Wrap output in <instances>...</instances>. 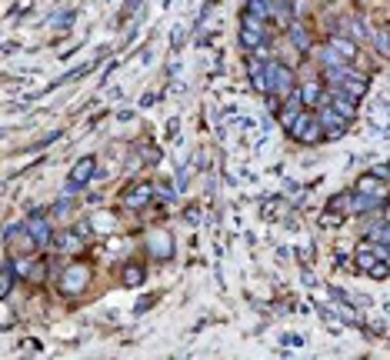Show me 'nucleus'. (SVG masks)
<instances>
[{
	"mask_svg": "<svg viewBox=\"0 0 390 360\" xmlns=\"http://www.w3.org/2000/svg\"><path fill=\"white\" fill-rule=\"evenodd\" d=\"M293 137V141H300V143H320V141H327V131H324V124L317 120V114L310 107L303 110L300 117L293 120V127L287 131Z\"/></svg>",
	"mask_w": 390,
	"mask_h": 360,
	"instance_id": "obj_1",
	"label": "nucleus"
},
{
	"mask_svg": "<svg viewBox=\"0 0 390 360\" xmlns=\"http://www.w3.org/2000/svg\"><path fill=\"white\" fill-rule=\"evenodd\" d=\"M264 40H267V21L247 11L240 17V44L247 50H257V47H264Z\"/></svg>",
	"mask_w": 390,
	"mask_h": 360,
	"instance_id": "obj_2",
	"label": "nucleus"
},
{
	"mask_svg": "<svg viewBox=\"0 0 390 360\" xmlns=\"http://www.w3.org/2000/svg\"><path fill=\"white\" fill-rule=\"evenodd\" d=\"M267 77H271V94H291L297 90L293 84V70L281 60H267Z\"/></svg>",
	"mask_w": 390,
	"mask_h": 360,
	"instance_id": "obj_3",
	"label": "nucleus"
},
{
	"mask_svg": "<svg viewBox=\"0 0 390 360\" xmlns=\"http://www.w3.org/2000/svg\"><path fill=\"white\" fill-rule=\"evenodd\" d=\"M87 280H90V267H87V263H70L64 271V277H60V290L74 297L87 287Z\"/></svg>",
	"mask_w": 390,
	"mask_h": 360,
	"instance_id": "obj_4",
	"label": "nucleus"
},
{
	"mask_svg": "<svg viewBox=\"0 0 390 360\" xmlns=\"http://www.w3.org/2000/svg\"><path fill=\"white\" fill-rule=\"evenodd\" d=\"M4 240H7V244L13 240V244H17V251H23V253H31V251H37V247H40L27 224H11V227H7V234H4Z\"/></svg>",
	"mask_w": 390,
	"mask_h": 360,
	"instance_id": "obj_5",
	"label": "nucleus"
},
{
	"mask_svg": "<svg viewBox=\"0 0 390 360\" xmlns=\"http://www.w3.org/2000/svg\"><path fill=\"white\" fill-rule=\"evenodd\" d=\"M27 227H31V234L37 237V244H40L43 251H50V244H54V230H50V220L43 217V210H33V217L27 220Z\"/></svg>",
	"mask_w": 390,
	"mask_h": 360,
	"instance_id": "obj_6",
	"label": "nucleus"
},
{
	"mask_svg": "<svg viewBox=\"0 0 390 360\" xmlns=\"http://www.w3.org/2000/svg\"><path fill=\"white\" fill-rule=\"evenodd\" d=\"M317 120L324 124L327 137H340V133L347 131V124H350V120H347V117H340V114H337V110L330 107V104H324V107L317 110Z\"/></svg>",
	"mask_w": 390,
	"mask_h": 360,
	"instance_id": "obj_7",
	"label": "nucleus"
},
{
	"mask_svg": "<svg viewBox=\"0 0 390 360\" xmlns=\"http://www.w3.org/2000/svg\"><path fill=\"white\" fill-rule=\"evenodd\" d=\"M303 110H307V107H303V100H300V90H291V94H287V104L281 107V127H283V131H291L293 120L300 117Z\"/></svg>",
	"mask_w": 390,
	"mask_h": 360,
	"instance_id": "obj_8",
	"label": "nucleus"
},
{
	"mask_svg": "<svg viewBox=\"0 0 390 360\" xmlns=\"http://www.w3.org/2000/svg\"><path fill=\"white\" fill-rule=\"evenodd\" d=\"M384 204H387V197L357 190V194H354V204H350V214H370V210H380Z\"/></svg>",
	"mask_w": 390,
	"mask_h": 360,
	"instance_id": "obj_9",
	"label": "nucleus"
},
{
	"mask_svg": "<svg viewBox=\"0 0 390 360\" xmlns=\"http://www.w3.org/2000/svg\"><path fill=\"white\" fill-rule=\"evenodd\" d=\"M90 177H97V160H94V157H84V160H77L74 170H70V180H77V184L84 187Z\"/></svg>",
	"mask_w": 390,
	"mask_h": 360,
	"instance_id": "obj_10",
	"label": "nucleus"
},
{
	"mask_svg": "<svg viewBox=\"0 0 390 360\" xmlns=\"http://www.w3.org/2000/svg\"><path fill=\"white\" fill-rule=\"evenodd\" d=\"M300 100L303 107H317V104H324V87L317 84V80H307V84H300Z\"/></svg>",
	"mask_w": 390,
	"mask_h": 360,
	"instance_id": "obj_11",
	"label": "nucleus"
},
{
	"mask_svg": "<svg viewBox=\"0 0 390 360\" xmlns=\"http://www.w3.org/2000/svg\"><path fill=\"white\" fill-rule=\"evenodd\" d=\"M151 197H153V187H151V184H143V187H137L134 194L124 197V204H127L130 210H141V207H147V204H151Z\"/></svg>",
	"mask_w": 390,
	"mask_h": 360,
	"instance_id": "obj_12",
	"label": "nucleus"
},
{
	"mask_svg": "<svg viewBox=\"0 0 390 360\" xmlns=\"http://www.w3.org/2000/svg\"><path fill=\"white\" fill-rule=\"evenodd\" d=\"M344 31H350V37H357V40H374V31H370L367 23L360 21V17H344V23H340Z\"/></svg>",
	"mask_w": 390,
	"mask_h": 360,
	"instance_id": "obj_13",
	"label": "nucleus"
},
{
	"mask_svg": "<svg viewBox=\"0 0 390 360\" xmlns=\"http://www.w3.org/2000/svg\"><path fill=\"white\" fill-rule=\"evenodd\" d=\"M330 47H334L337 54H344L347 60H357V44H354V40H350V37H340V33H334V37H330Z\"/></svg>",
	"mask_w": 390,
	"mask_h": 360,
	"instance_id": "obj_14",
	"label": "nucleus"
},
{
	"mask_svg": "<svg viewBox=\"0 0 390 360\" xmlns=\"http://www.w3.org/2000/svg\"><path fill=\"white\" fill-rule=\"evenodd\" d=\"M13 273H17V267H13V257H4V271H0V297H4V300L11 297Z\"/></svg>",
	"mask_w": 390,
	"mask_h": 360,
	"instance_id": "obj_15",
	"label": "nucleus"
},
{
	"mask_svg": "<svg viewBox=\"0 0 390 360\" xmlns=\"http://www.w3.org/2000/svg\"><path fill=\"white\" fill-rule=\"evenodd\" d=\"M357 190H364V194H380V197H387V187H384V177H377V174L360 177V180H357Z\"/></svg>",
	"mask_w": 390,
	"mask_h": 360,
	"instance_id": "obj_16",
	"label": "nucleus"
},
{
	"mask_svg": "<svg viewBox=\"0 0 390 360\" xmlns=\"http://www.w3.org/2000/svg\"><path fill=\"white\" fill-rule=\"evenodd\" d=\"M250 13H257V17H264V21H271L273 13H277V4L273 0H247Z\"/></svg>",
	"mask_w": 390,
	"mask_h": 360,
	"instance_id": "obj_17",
	"label": "nucleus"
},
{
	"mask_svg": "<svg viewBox=\"0 0 390 360\" xmlns=\"http://www.w3.org/2000/svg\"><path fill=\"white\" fill-rule=\"evenodd\" d=\"M380 261V257H377V253H374V251H370V244H360V247H357V271H364V273H367L370 271V267H374V263H377Z\"/></svg>",
	"mask_w": 390,
	"mask_h": 360,
	"instance_id": "obj_18",
	"label": "nucleus"
},
{
	"mask_svg": "<svg viewBox=\"0 0 390 360\" xmlns=\"http://www.w3.org/2000/svg\"><path fill=\"white\" fill-rule=\"evenodd\" d=\"M54 247H57V251H64V253L77 251V247H80V240H77V230H67V234H60V237L54 240Z\"/></svg>",
	"mask_w": 390,
	"mask_h": 360,
	"instance_id": "obj_19",
	"label": "nucleus"
},
{
	"mask_svg": "<svg viewBox=\"0 0 390 360\" xmlns=\"http://www.w3.org/2000/svg\"><path fill=\"white\" fill-rule=\"evenodd\" d=\"M317 57L324 60V67H337V64H347L344 60V54H337L334 47L327 44V47H317Z\"/></svg>",
	"mask_w": 390,
	"mask_h": 360,
	"instance_id": "obj_20",
	"label": "nucleus"
},
{
	"mask_svg": "<svg viewBox=\"0 0 390 360\" xmlns=\"http://www.w3.org/2000/svg\"><path fill=\"white\" fill-rule=\"evenodd\" d=\"M124 284H127V287L143 284V267H137V263H127V267H124Z\"/></svg>",
	"mask_w": 390,
	"mask_h": 360,
	"instance_id": "obj_21",
	"label": "nucleus"
},
{
	"mask_svg": "<svg viewBox=\"0 0 390 360\" xmlns=\"http://www.w3.org/2000/svg\"><path fill=\"white\" fill-rule=\"evenodd\" d=\"M291 37H293V44L300 47V50H307V47H310V37H307V31H303L300 23H291Z\"/></svg>",
	"mask_w": 390,
	"mask_h": 360,
	"instance_id": "obj_22",
	"label": "nucleus"
},
{
	"mask_svg": "<svg viewBox=\"0 0 390 360\" xmlns=\"http://www.w3.org/2000/svg\"><path fill=\"white\" fill-rule=\"evenodd\" d=\"M374 47L384 57H390V31H374Z\"/></svg>",
	"mask_w": 390,
	"mask_h": 360,
	"instance_id": "obj_23",
	"label": "nucleus"
},
{
	"mask_svg": "<svg viewBox=\"0 0 390 360\" xmlns=\"http://www.w3.org/2000/svg\"><path fill=\"white\" fill-rule=\"evenodd\" d=\"M350 204H354V194H337V197H330V210H344V214H350Z\"/></svg>",
	"mask_w": 390,
	"mask_h": 360,
	"instance_id": "obj_24",
	"label": "nucleus"
},
{
	"mask_svg": "<svg viewBox=\"0 0 390 360\" xmlns=\"http://www.w3.org/2000/svg\"><path fill=\"white\" fill-rule=\"evenodd\" d=\"M370 277H374V280H387V277H390V267H387V263H384V261H377V263H374V267H370Z\"/></svg>",
	"mask_w": 390,
	"mask_h": 360,
	"instance_id": "obj_25",
	"label": "nucleus"
},
{
	"mask_svg": "<svg viewBox=\"0 0 390 360\" xmlns=\"http://www.w3.org/2000/svg\"><path fill=\"white\" fill-rule=\"evenodd\" d=\"M13 267H17V273H21V277H33V263L31 261H23V257H21V261H13Z\"/></svg>",
	"mask_w": 390,
	"mask_h": 360,
	"instance_id": "obj_26",
	"label": "nucleus"
},
{
	"mask_svg": "<svg viewBox=\"0 0 390 360\" xmlns=\"http://www.w3.org/2000/svg\"><path fill=\"white\" fill-rule=\"evenodd\" d=\"M187 224H200V210H197V207L187 210Z\"/></svg>",
	"mask_w": 390,
	"mask_h": 360,
	"instance_id": "obj_27",
	"label": "nucleus"
}]
</instances>
